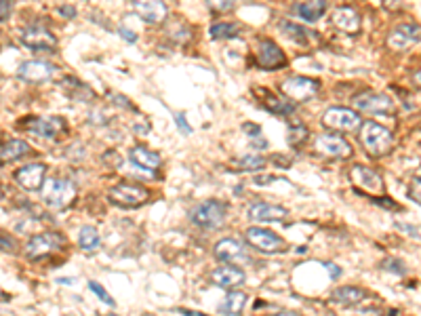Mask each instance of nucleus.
Returning a JSON list of instances; mask_svg holds the SVG:
<instances>
[{"mask_svg":"<svg viewBox=\"0 0 421 316\" xmlns=\"http://www.w3.org/2000/svg\"><path fill=\"white\" fill-rule=\"evenodd\" d=\"M190 222L202 230H217L228 218V204L217 198H208L190 209Z\"/></svg>","mask_w":421,"mask_h":316,"instance_id":"f257e3e1","label":"nucleus"},{"mask_svg":"<svg viewBox=\"0 0 421 316\" xmlns=\"http://www.w3.org/2000/svg\"><path fill=\"white\" fill-rule=\"evenodd\" d=\"M360 143L364 146V150L371 154L373 158H382V156H386V154L392 152V148H394V135L384 125H377L373 121H368V123H362Z\"/></svg>","mask_w":421,"mask_h":316,"instance_id":"f03ea898","label":"nucleus"},{"mask_svg":"<svg viewBox=\"0 0 421 316\" xmlns=\"http://www.w3.org/2000/svg\"><path fill=\"white\" fill-rule=\"evenodd\" d=\"M40 196L53 209H66L76 198V184L66 177H51L44 182Z\"/></svg>","mask_w":421,"mask_h":316,"instance_id":"7ed1b4c3","label":"nucleus"},{"mask_svg":"<svg viewBox=\"0 0 421 316\" xmlns=\"http://www.w3.org/2000/svg\"><path fill=\"white\" fill-rule=\"evenodd\" d=\"M108 200L120 209H137L150 200V192L139 184L123 182L108 190Z\"/></svg>","mask_w":421,"mask_h":316,"instance_id":"20e7f679","label":"nucleus"},{"mask_svg":"<svg viewBox=\"0 0 421 316\" xmlns=\"http://www.w3.org/2000/svg\"><path fill=\"white\" fill-rule=\"evenodd\" d=\"M244 238H247V243H249L253 249H257L259 253H268V255L285 253L287 247H289L287 240L280 238L276 232L266 230V228H257V226L249 228V230L244 232Z\"/></svg>","mask_w":421,"mask_h":316,"instance_id":"39448f33","label":"nucleus"},{"mask_svg":"<svg viewBox=\"0 0 421 316\" xmlns=\"http://www.w3.org/2000/svg\"><path fill=\"white\" fill-rule=\"evenodd\" d=\"M213 257L222 263H230V266H242V263H251V253L244 243L236 238H222L213 247Z\"/></svg>","mask_w":421,"mask_h":316,"instance_id":"423d86ee","label":"nucleus"},{"mask_svg":"<svg viewBox=\"0 0 421 316\" xmlns=\"http://www.w3.org/2000/svg\"><path fill=\"white\" fill-rule=\"evenodd\" d=\"M64 245V236L57 234V232H40V234H34L28 245H26V257L36 261V259H42V257H48L55 253L60 247Z\"/></svg>","mask_w":421,"mask_h":316,"instance_id":"0eeeda50","label":"nucleus"},{"mask_svg":"<svg viewBox=\"0 0 421 316\" xmlns=\"http://www.w3.org/2000/svg\"><path fill=\"white\" fill-rule=\"evenodd\" d=\"M354 108L364 112V114H373V116H386L394 112V101L386 93H360L354 97Z\"/></svg>","mask_w":421,"mask_h":316,"instance_id":"6e6552de","label":"nucleus"},{"mask_svg":"<svg viewBox=\"0 0 421 316\" xmlns=\"http://www.w3.org/2000/svg\"><path fill=\"white\" fill-rule=\"evenodd\" d=\"M312 150L323 156V158H348L352 156V146L350 141H346L339 135L333 133H323V135H316Z\"/></svg>","mask_w":421,"mask_h":316,"instance_id":"1a4fd4ad","label":"nucleus"},{"mask_svg":"<svg viewBox=\"0 0 421 316\" xmlns=\"http://www.w3.org/2000/svg\"><path fill=\"white\" fill-rule=\"evenodd\" d=\"M323 125L329 131H339V133H350L356 131L362 125V119L358 112L350 108H329L323 114Z\"/></svg>","mask_w":421,"mask_h":316,"instance_id":"9d476101","label":"nucleus"},{"mask_svg":"<svg viewBox=\"0 0 421 316\" xmlns=\"http://www.w3.org/2000/svg\"><path fill=\"white\" fill-rule=\"evenodd\" d=\"M321 89V82L319 80H312V78H303V76H293V78H287L283 85H280V91L285 93V97H289L291 101L295 103H301V101H310L312 97H316Z\"/></svg>","mask_w":421,"mask_h":316,"instance_id":"9b49d317","label":"nucleus"},{"mask_svg":"<svg viewBox=\"0 0 421 316\" xmlns=\"http://www.w3.org/2000/svg\"><path fill=\"white\" fill-rule=\"evenodd\" d=\"M350 179L358 190H364L366 194H373V196H382L386 190L379 171H375L371 167H364V165H354L350 171Z\"/></svg>","mask_w":421,"mask_h":316,"instance_id":"f8f14e48","label":"nucleus"},{"mask_svg":"<svg viewBox=\"0 0 421 316\" xmlns=\"http://www.w3.org/2000/svg\"><path fill=\"white\" fill-rule=\"evenodd\" d=\"M257 64L263 70H280L287 66V58L276 42H272L270 38H261L257 44Z\"/></svg>","mask_w":421,"mask_h":316,"instance_id":"ddd939ff","label":"nucleus"},{"mask_svg":"<svg viewBox=\"0 0 421 316\" xmlns=\"http://www.w3.org/2000/svg\"><path fill=\"white\" fill-rule=\"evenodd\" d=\"M15 182L26 192H40L46 182V167L42 163H32L15 171Z\"/></svg>","mask_w":421,"mask_h":316,"instance_id":"4468645a","label":"nucleus"},{"mask_svg":"<svg viewBox=\"0 0 421 316\" xmlns=\"http://www.w3.org/2000/svg\"><path fill=\"white\" fill-rule=\"evenodd\" d=\"M386 40L392 51H406L421 40V28L417 24H400L388 34Z\"/></svg>","mask_w":421,"mask_h":316,"instance_id":"2eb2a0df","label":"nucleus"},{"mask_svg":"<svg viewBox=\"0 0 421 316\" xmlns=\"http://www.w3.org/2000/svg\"><path fill=\"white\" fill-rule=\"evenodd\" d=\"M21 44L28 46V49H32V51H51V49H55L57 40L44 26L34 24V26H30V28L24 30Z\"/></svg>","mask_w":421,"mask_h":316,"instance_id":"dca6fc26","label":"nucleus"},{"mask_svg":"<svg viewBox=\"0 0 421 316\" xmlns=\"http://www.w3.org/2000/svg\"><path fill=\"white\" fill-rule=\"evenodd\" d=\"M247 216L251 222H283L289 218V211L280 204L272 202H253L247 211Z\"/></svg>","mask_w":421,"mask_h":316,"instance_id":"f3484780","label":"nucleus"},{"mask_svg":"<svg viewBox=\"0 0 421 316\" xmlns=\"http://www.w3.org/2000/svg\"><path fill=\"white\" fill-rule=\"evenodd\" d=\"M55 66H51L48 62H26L19 66L17 76L26 82H46L55 76Z\"/></svg>","mask_w":421,"mask_h":316,"instance_id":"a211bd4d","label":"nucleus"},{"mask_svg":"<svg viewBox=\"0 0 421 316\" xmlns=\"http://www.w3.org/2000/svg\"><path fill=\"white\" fill-rule=\"evenodd\" d=\"M210 283L217 285V287H224V289H234V287H240L244 283V272L238 268V266H230V263H224V266L215 268L210 272Z\"/></svg>","mask_w":421,"mask_h":316,"instance_id":"6ab92c4d","label":"nucleus"},{"mask_svg":"<svg viewBox=\"0 0 421 316\" xmlns=\"http://www.w3.org/2000/svg\"><path fill=\"white\" fill-rule=\"evenodd\" d=\"M133 9L147 24H161L167 17V7L163 0H133Z\"/></svg>","mask_w":421,"mask_h":316,"instance_id":"aec40b11","label":"nucleus"},{"mask_svg":"<svg viewBox=\"0 0 421 316\" xmlns=\"http://www.w3.org/2000/svg\"><path fill=\"white\" fill-rule=\"evenodd\" d=\"M129 161H131L135 167L143 169V171H156V169H161V165H163L161 154L154 152V150H150V148H143V146L131 148Z\"/></svg>","mask_w":421,"mask_h":316,"instance_id":"412c9836","label":"nucleus"},{"mask_svg":"<svg viewBox=\"0 0 421 316\" xmlns=\"http://www.w3.org/2000/svg\"><path fill=\"white\" fill-rule=\"evenodd\" d=\"M331 21L337 30H341L346 34L360 32V15L352 7H337L331 15Z\"/></svg>","mask_w":421,"mask_h":316,"instance_id":"4be33fe9","label":"nucleus"},{"mask_svg":"<svg viewBox=\"0 0 421 316\" xmlns=\"http://www.w3.org/2000/svg\"><path fill=\"white\" fill-rule=\"evenodd\" d=\"M293 13L303 21L314 24L327 13V0H299L293 5Z\"/></svg>","mask_w":421,"mask_h":316,"instance_id":"5701e85b","label":"nucleus"},{"mask_svg":"<svg viewBox=\"0 0 421 316\" xmlns=\"http://www.w3.org/2000/svg\"><path fill=\"white\" fill-rule=\"evenodd\" d=\"M26 127L30 133H34L38 137L53 139L62 131V121L60 119H32V121H28Z\"/></svg>","mask_w":421,"mask_h":316,"instance_id":"b1692460","label":"nucleus"},{"mask_svg":"<svg viewBox=\"0 0 421 316\" xmlns=\"http://www.w3.org/2000/svg\"><path fill=\"white\" fill-rule=\"evenodd\" d=\"M364 297H366V291L360 289V287H354V285L337 287V289L331 293V301H333V304H339V306H356V304H360Z\"/></svg>","mask_w":421,"mask_h":316,"instance_id":"393cba45","label":"nucleus"},{"mask_svg":"<svg viewBox=\"0 0 421 316\" xmlns=\"http://www.w3.org/2000/svg\"><path fill=\"white\" fill-rule=\"evenodd\" d=\"M247 301H249V295L244 291H230L226 295V299L222 301L220 312L224 316H240L242 310H244V306H247Z\"/></svg>","mask_w":421,"mask_h":316,"instance_id":"a878e982","label":"nucleus"},{"mask_svg":"<svg viewBox=\"0 0 421 316\" xmlns=\"http://www.w3.org/2000/svg\"><path fill=\"white\" fill-rule=\"evenodd\" d=\"M78 247L84 253H95L101 249V236L95 226H82L78 232Z\"/></svg>","mask_w":421,"mask_h":316,"instance_id":"bb28decb","label":"nucleus"},{"mask_svg":"<svg viewBox=\"0 0 421 316\" xmlns=\"http://www.w3.org/2000/svg\"><path fill=\"white\" fill-rule=\"evenodd\" d=\"M30 152V146L21 139H9L0 146V156H3V161H15V158H21Z\"/></svg>","mask_w":421,"mask_h":316,"instance_id":"cd10ccee","label":"nucleus"},{"mask_svg":"<svg viewBox=\"0 0 421 316\" xmlns=\"http://www.w3.org/2000/svg\"><path fill=\"white\" fill-rule=\"evenodd\" d=\"M240 34V26L234 21H222V24H213L208 28V36L215 40H226V38H236Z\"/></svg>","mask_w":421,"mask_h":316,"instance_id":"c85d7f7f","label":"nucleus"},{"mask_svg":"<svg viewBox=\"0 0 421 316\" xmlns=\"http://www.w3.org/2000/svg\"><path fill=\"white\" fill-rule=\"evenodd\" d=\"M266 165H268V161L259 154H244L234 161V167L240 171H261Z\"/></svg>","mask_w":421,"mask_h":316,"instance_id":"c756f323","label":"nucleus"},{"mask_svg":"<svg viewBox=\"0 0 421 316\" xmlns=\"http://www.w3.org/2000/svg\"><path fill=\"white\" fill-rule=\"evenodd\" d=\"M280 30H283L291 40H295V42H299V44H305V42L310 40V36H314V34H310L305 28H301V26H297V24H291V21H280Z\"/></svg>","mask_w":421,"mask_h":316,"instance_id":"7c9ffc66","label":"nucleus"},{"mask_svg":"<svg viewBox=\"0 0 421 316\" xmlns=\"http://www.w3.org/2000/svg\"><path fill=\"white\" fill-rule=\"evenodd\" d=\"M266 105H268L270 112L280 114V116H289V114L295 112L293 103H285L283 99H276V97H268V99H266Z\"/></svg>","mask_w":421,"mask_h":316,"instance_id":"2f4dec72","label":"nucleus"},{"mask_svg":"<svg viewBox=\"0 0 421 316\" xmlns=\"http://www.w3.org/2000/svg\"><path fill=\"white\" fill-rule=\"evenodd\" d=\"M305 139H307V129L303 125H295L289 129V143L293 148H299Z\"/></svg>","mask_w":421,"mask_h":316,"instance_id":"473e14b6","label":"nucleus"},{"mask_svg":"<svg viewBox=\"0 0 421 316\" xmlns=\"http://www.w3.org/2000/svg\"><path fill=\"white\" fill-rule=\"evenodd\" d=\"M89 289H91V291L95 293V297H97V299H101V301H103L105 306H110V308H116V301H114V299H112V297L108 295V291H105V289H103V287H101L99 283H95V281H89Z\"/></svg>","mask_w":421,"mask_h":316,"instance_id":"72a5a7b5","label":"nucleus"},{"mask_svg":"<svg viewBox=\"0 0 421 316\" xmlns=\"http://www.w3.org/2000/svg\"><path fill=\"white\" fill-rule=\"evenodd\" d=\"M382 270L392 272V274H398V276H404V274H406V266H404V263H402L400 259H392V257H388V259L382 263Z\"/></svg>","mask_w":421,"mask_h":316,"instance_id":"f704fd0d","label":"nucleus"},{"mask_svg":"<svg viewBox=\"0 0 421 316\" xmlns=\"http://www.w3.org/2000/svg\"><path fill=\"white\" fill-rule=\"evenodd\" d=\"M236 0H206V5L210 11H217V13H224V11H230L234 7Z\"/></svg>","mask_w":421,"mask_h":316,"instance_id":"c9c22d12","label":"nucleus"},{"mask_svg":"<svg viewBox=\"0 0 421 316\" xmlns=\"http://www.w3.org/2000/svg\"><path fill=\"white\" fill-rule=\"evenodd\" d=\"M409 198L417 204H421V175L415 177L409 186Z\"/></svg>","mask_w":421,"mask_h":316,"instance_id":"e433bc0d","label":"nucleus"},{"mask_svg":"<svg viewBox=\"0 0 421 316\" xmlns=\"http://www.w3.org/2000/svg\"><path fill=\"white\" fill-rule=\"evenodd\" d=\"M175 123H177V127H179V131H181L183 135H190V133H192V129H190V125H188V121H186L183 114H175Z\"/></svg>","mask_w":421,"mask_h":316,"instance_id":"4c0bfd02","label":"nucleus"},{"mask_svg":"<svg viewBox=\"0 0 421 316\" xmlns=\"http://www.w3.org/2000/svg\"><path fill=\"white\" fill-rule=\"evenodd\" d=\"M323 266H325V268L331 272V279H333V281L341 276V268H339V266H335L333 261H323Z\"/></svg>","mask_w":421,"mask_h":316,"instance_id":"58836bf2","label":"nucleus"},{"mask_svg":"<svg viewBox=\"0 0 421 316\" xmlns=\"http://www.w3.org/2000/svg\"><path fill=\"white\" fill-rule=\"evenodd\" d=\"M118 34L127 40V42H137V34L135 32H131V30H127V28H118Z\"/></svg>","mask_w":421,"mask_h":316,"instance_id":"ea45409f","label":"nucleus"},{"mask_svg":"<svg viewBox=\"0 0 421 316\" xmlns=\"http://www.w3.org/2000/svg\"><path fill=\"white\" fill-rule=\"evenodd\" d=\"M11 15V0H3V13H0V19H3V24L9 19Z\"/></svg>","mask_w":421,"mask_h":316,"instance_id":"a19ab883","label":"nucleus"},{"mask_svg":"<svg viewBox=\"0 0 421 316\" xmlns=\"http://www.w3.org/2000/svg\"><path fill=\"white\" fill-rule=\"evenodd\" d=\"M57 13H60L62 17H68V19H70V17H76V9H74V7H68V5H66V7H60Z\"/></svg>","mask_w":421,"mask_h":316,"instance_id":"79ce46f5","label":"nucleus"},{"mask_svg":"<svg viewBox=\"0 0 421 316\" xmlns=\"http://www.w3.org/2000/svg\"><path fill=\"white\" fill-rule=\"evenodd\" d=\"M242 131H244L247 135H259V133H261V129H259L257 125H253V123H244V125H242Z\"/></svg>","mask_w":421,"mask_h":316,"instance_id":"37998d69","label":"nucleus"},{"mask_svg":"<svg viewBox=\"0 0 421 316\" xmlns=\"http://www.w3.org/2000/svg\"><path fill=\"white\" fill-rule=\"evenodd\" d=\"M3 251L5 253H13L15 251V245H13L11 238H7V234H3Z\"/></svg>","mask_w":421,"mask_h":316,"instance_id":"c03bdc74","label":"nucleus"},{"mask_svg":"<svg viewBox=\"0 0 421 316\" xmlns=\"http://www.w3.org/2000/svg\"><path fill=\"white\" fill-rule=\"evenodd\" d=\"M396 228H398V230H402V232H406L409 236H419V232H417L415 228H411L409 224H396Z\"/></svg>","mask_w":421,"mask_h":316,"instance_id":"a18cd8bd","label":"nucleus"},{"mask_svg":"<svg viewBox=\"0 0 421 316\" xmlns=\"http://www.w3.org/2000/svg\"><path fill=\"white\" fill-rule=\"evenodd\" d=\"M253 146H255V148H261V150H266V148H268V141L263 139V137H255V139H253Z\"/></svg>","mask_w":421,"mask_h":316,"instance_id":"49530a36","label":"nucleus"},{"mask_svg":"<svg viewBox=\"0 0 421 316\" xmlns=\"http://www.w3.org/2000/svg\"><path fill=\"white\" fill-rule=\"evenodd\" d=\"M411 80H413V85L417 87V89H421V70H417V72H413V76H411Z\"/></svg>","mask_w":421,"mask_h":316,"instance_id":"de8ad7c7","label":"nucleus"},{"mask_svg":"<svg viewBox=\"0 0 421 316\" xmlns=\"http://www.w3.org/2000/svg\"><path fill=\"white\" fill-rule=\"evenodd\" d=\"M177 312H179V314H183V316H204V314L192 312V310H188V308H177Z\"/></svg>","mask_w":421,"mask_h":316,"instance_id":"09e8293b","label":"nucleus"},{"mask_svg":"<svg viewBox=\"0 0 421 316\" xmlns=\"http://www.w3.org/2000/svg\"><path fill=\"white\" fill-rule=\"evenodd\" d=\"M272 316H301V314H299V312H289V310H287V312H278V314H272Z\"/></svg>","mask_w":421,"mask_h":316,"instance_id":"8fccbe9b","label":"nucleus"},{"mask_svg":"<svg viewBox=\"0 0 421 316\" xmlns=\"http://www.w3.org/2000/svg\"><path fill=\"white\" fill-rule=\"evenodd\" d=\"M386 316H398V310L390 308V310H386Z\"/></svg>","mask_w":421,"mask_h":316,"instance_id":"3c124183","label":"nucleus"},{"mask_svg":"<svg viewBox=\"0 0 421 316\" xmlns=\"http://www.w3.org/2000/svg\"><path fill=\"white\" fill-rule=\"evenodd\" d=\"M110 316H118V314H110Z\"/></svg>","mask_w":421,"mask_h":316,"instance_id":"603ef678","label":"nucleus"}]
</instances>
